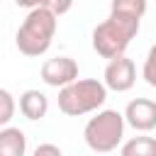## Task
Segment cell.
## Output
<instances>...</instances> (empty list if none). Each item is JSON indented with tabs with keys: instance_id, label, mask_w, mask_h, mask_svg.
<instances>
[{
	"instance_id": "cell-1",
	"label": "cell",
	"mask_w": 156,
	"mask_h": 156,
	"mask_svg": "<svg viewBox=\"0 0 156 156\" xmlns=\"http://www.w3.org/2000/svg\"><path fill=\"white\" fill-rule=\"evenodd\" d=\"M56 15L49 7H34L29 10V15L24 17V22L20 24L17 34H15V44L20 49V54L24 56H41L49 51L54 34H56Z\"/></svg>"
},
{
	"instance_id": "cell-15",
	"label": "cell",
	"mask_w": 156,
	"mask_h": 156,
	"mask_svg": "<svg viewBox=\"0 0 156 156\" xmlns=\"http://www.w3.org/2000/svg\"><path fill=\"white\" fill-rule=\"evenodd\" d=\"M32 156H63V154H61V149H58L56 144H49V141H46V144H39Z\"/></svg>"
},
{
	"instance_id": "cell-16",
	"label": "cell",
	"mask_w": 156,
	"mask_h": 156,
	"mask_svg": "<svg viewBox=\"0 0 156 156\" xmlns=\"http://www.w3.org/2000/svg\"><path fill=\"white\" fill-rule=\"evenodd\" d=\"M15 5L27 7V10H34V7H41V0H15Z\"/></svg>"
},
{
	"instance_id": "cell-9",
	"label": "cell",
	"mask_w": 156,
	"mask_h": 156,
	"mask_svg": "<svg viewBox=\"0 0 156 156\" xmlns=\"http://www.w3.org/2000/svg\"><path fill=\"white\" fill-rule=\"evenodd\" d=\"M27 136L20 127H2L0 129V156H24Z\"/></svg>"
},
{
	"instance_id": "cell-10",
	"label": "cell",
	"mask_w": 156,
	"mask_h": 156,
	"mask_svg": "<svg viewBox=\"0 0 156 156\" xmlns=\"http://www.w3.org/2000/svg\"><path fill=\"white\" fill-rule=\"evenodd\" d=\"M119 156H156V136H132L122 144Z\"/></svg>"
},
{
	"instance_id": "cell-3",
	"label": "cell",
	"mask_w": 156,
	"mask_h": 156,
	"mask_svg": "<svg viewBox=\"0 0 156 156\" xmlns=\"http://www.w3.org/2000/svg\"><path fill=\"white\" fill-rule=\"evenodd\" d=\"M107 100V85L95 78H80L58 90V110L68 117L95 112Z\"/></svg>"
},
{
	"instance_id": "cell-13",
	"label": "cell",
	"mask_w": 156,
	"mask_h": 156,
	"mask_svg": "<svg viewBox=\"0 0 156 156\" xmlns=\"http://www.w3.org/2000/svg\"><path fill=\"white\" fill-rule=\"evenodd\" d=\"M141 76H144V80H146L151 88H156V44L149 49V54H146V58H144Z\"/></svg>"
},
{
	"instance_id": "cell-2",
	"label": "cell",
	"mask_w": 156,
	"mask_h": 156,
	"mask_svg": "<svg viewBox=\"0 0 156 156\" xmlns=\"http://www.w3.org/2000/svg\"><path fill=\"white\" fill-rule=\"evenodd\" d=\"M139 22L141 20H132V17L110 12V17L93 29V49L102 58H110V61L117 56H124L129 41L139 32Z\"/></svg>"
},
{
	"instance_id": "cell-12",
	"label": "cell",
	"mask_w": 156,
	"mask_h": 156,
	"mask_svg": "<svg viewBox=\"0 0 156 156\" xmlns=\"http://www.w3.org/2000/svg\"><path fill=\"white\" fill-rule=\"evenodd\" d=\"M12 115H15V100H12L10 90L2 88V90H0V124L7 127L10 119H12Z\"/></svg>"
},
{
	"instance_id": "cell-7",
	"label": "cell",
	"mask_w": 156,
	"mask_h": 156,
	"mask_svg": "<svg viewBox=\"0 0 156 156\" xmlns=\"http://www.w3.org/2000/svg\"><path fill=\"white\" fill-rule=\"evenodd\" d=\"M124 119L136 132H151V129H156V100H149V98L132 100L127 105V110H124Z\"/></svg>"
},
{
	"instance_id": "cell-5",
	"label": "cell",
	"mask_w": 156,
	"mask_h": 156,
	"mask_svg": "<svg viewBox=\"0 0 156 156\" xmlns=\"http://www.w3.org/2000/svg\"><path fill=\"white\" fill-rule=\"evenodd\" d=\"M41 80L51 88H66L78 80V63L71 56H54L41 63Z\"/></svg>"
},
{
	"instance_id": "cell-11",
	"label": "cell",
	"mask_w": 156,
	"mask_h": 156,
	"mask_svg": "<svg viewBox=\"0 0 156 156\" xmlns=\"http://www.w3.org/2000/svg\"><path fill=\"white\" fill-rule=\"evenodd\" d=\"M110 12L124 15V17H132V20H141L144 12H146V0H112Z\"/></svg>"
},
{
	"instance_id": "cell-8",
	"label": "cell",
	"mask_w": 156,
	"mask_h": 156,
	"mask_svg": "<svg viewBox=\"0 0 156 156\" xmlns=\"http://www.w3.org/2000/svg\"><path fill=\"white\" fill-rule=\"evenodd\" d=\"M20 112H22L27 119H32V122L46 117V112H49V100H46V95L39 93V90H24V93L20 95Z\"/></svg>"
},
{
	"instance_id": "cell-14",
	"label": "cell",
	"mask_w": 156,
	"mask_h": 156,
	"mask_svg": "<svg viewBox=\"0 0 156 156\" xmlns=\"http://www.w3.org/2000/svg\"><path fill=\"white\" fill-rule=\"evenodd\" d=\"M41 7H49L58 17V15H66L73 7V0H41Z\"/></svg>"
},
{
	"instance_id": "cell-6",
	"label": "cell",
	"mask_w": 156,
	"mask_h": 156,
	"mask_svg": "<svg viewBox=\"0 0 156 156\" xmlns=\"http://www.w3.org/2000/svg\"><path fill=\"white\" fill-rule=\"evenodd\" d=\"M107 90H115V93H127L134 83H136V66L132 58L127 56H117L112 58L107 66H105V76H102Z\"/></svg>"
},
{
	"instance_id": "cell-4",
	"label": "cell",
	"mask_w": 156,
	"mask_h": 156,
	"mask_svg": "<svg viewBox=\"0 0 156 156\" xmlns=\"http://www.w3.org/2000/svg\"><path fill=\"white\" fill-rule=\"evenodd\" d=\"M124 115H119L117 110H102L95 117L88 119L85 129H83V139L88 144L90 151L95 154H110L122 144L124 136Z\"/></svg>"
}]
</instances>
